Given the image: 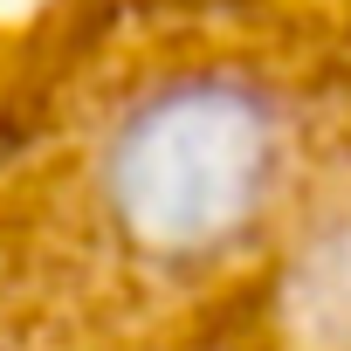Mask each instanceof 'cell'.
<instances>
[{
	"label": "cell",
	"instance_id": "obj_1",
	"mask_svg": "<svg viewBox=\"0 0 351 351\" xmlns=\"http://www.w3.org/2000/svg\"><path fill=\"white\" fill-rule=\"evenodd\" d=\"M276 180V124L234 83H180L110 145V207L152 255H207L241 234Z\"/></svg>",
	"mask_w": 351,
	"mask_h": 351
}]
</instances>
